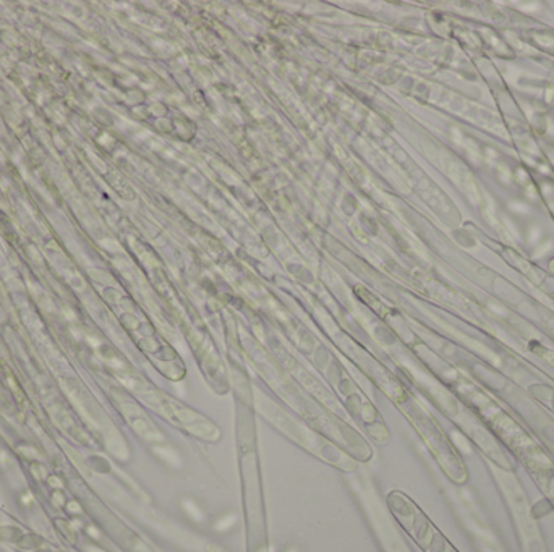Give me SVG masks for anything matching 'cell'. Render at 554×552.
<instances>
[{
  "instance_id": "1",
  "label": "cell",
  "mask_w": 554,
  "mask_h": 552,
  "mask_svg": "<svg viewBox=\"0 0 554 552\" xmlns=\"http://www.w3.org/2000/svg\"><path fill=\"white\" fill-rule=\"evenodd\" d=\"M292 552H295V551H292Z\"/></svg>"
}]
</instances>
